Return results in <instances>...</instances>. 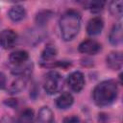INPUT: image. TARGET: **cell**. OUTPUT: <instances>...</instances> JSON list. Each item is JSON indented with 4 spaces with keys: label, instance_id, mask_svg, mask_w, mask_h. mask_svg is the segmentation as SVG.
Masks as SVG:
<instances>
[{
    "label": "cell",
    "instance_id": "cell-1",
    "mask_svg": "<svg viewBox=\"0 0 123 123\" xmlns=\"http://www.w3.org/2000/svg\"><path fill=\"white\" fill-rule=\"evenodd\" d=\"M61 36L63 40L70 41L79 34L81 29V15L75 10H68L62 13L59 21Z\"/></svg>",
    "mask_w": 123,
    "mask_h": 123
},
{
    "label": "cell",
    "instance_id": "cell-2",
    "mask_svg": "<svg viewBox=\"0 0 123 123\" xmlns=\"http://www.w3.org/2000/svg\"><path fill=\"white\" fill-rule=\"evenodd\" d=\"M118 95V86L115 81L106 80L99 83L93 89L92 96L96 105L104 107L114 102Z\"/></svg>",
    "mask_w": 123,
    "mask_h": 123
},
{
    "label": "cell",
    "instance_id": "cell-3",
    "mask_svg": "<svg viewBox=\"0 0 123 123\" xmlns=\"http://www.w3.org/2000/svg\"><path fill=\"white\" fill-rule=\"evenodd\" d=\"M63 86V77L57 71H50L45 75L43 81L44 90L52 95L58 93Z\"/></svg>",
    "mask_w": 123,
    "mask_h": 123
},
{
    "label": "cell",
    "instance_id": "cell-4",
    "mask_svg": "<svg viewBox=\"0 0 123 123\" xmlns=\"http://www.w3.org/2000/svg\"><path fill=\"white\" fill-rule=\"evenodd\" d=\"M67 85L74 92H80L85 86V77L80 71H74L67 78Z\"/></svg>",
    "mask_w": 123,
    "mask_h": 123
},
{
    "label": "cell",
    "instance_id": "cell-5",
    "mask_svg": "<svg viewBox=\"0 0 123 123\" xmlns=\"http://www.w3.org/2000/svg\"><path fill=\"white\" fill-rule=\"evenodd\" d=\"M17 39V35L11 29L3 30L0 33V46L4 49L12 48Z\"/></svg>",
    "mask_w": 123,
    "mask_h": 123
},
{
    "label": "cell",
    "instance_id": "cell-6",
    "mask_svg": "<svg viewBox=\"0 0 123 123\" xmlns=\"http://www.w3.org/2000/svg\"><path fill=\"white\" fill-rule=\"evenodd\" d=\"M79 51L83 54H89V55H95L99 53L102 49L101 44L93 39H86L80 43L79 45Z\"/></svg>",
    "mask_w": 123,
    "mask_h": 123
},
{
    "label": "cell",
    "instance_id": "cell-7",
    "mask_svg": "<svg viewBox=\"0 0 123 123\" xmlns=\"http://www.w3.org/2000/svg\"><path fill=\"white\" fill-rule=\"evenodd\" d=\"M104 27L103 19L99 16H95L91 18L86 25V32L89 36H97L102 32Z\"/></svg>",
    "mask_w": 123,
    "mask_h": 123
},
{
    "label": "cell",
    "instance_id": "cell-8",
    "mask_svg": "<svg viewBox=\"0 0 123 123\" xmlns=\"http://www.w3.org/2000/svg\"><path fill=\"white\" fill-rule=\"evenodd\" d=\"M107 65L112 70H119L122 67L123 58L120 52H111L106 58Z\"/></svg>",
    "mask_w": 123,
    "mask_h": 123
},
{
    "label": "cell",
    "instance_id": "cell-9",
    "mask_svg": "<svg viewBox=\"0 0 123 123\" xmlns=\"http://www.w3.org/2000/svg\"><path fill=\"white\" fill-rule=\"evenodd\" d=\"M109 40L111 44L114 46H118L122 43V25L121 23H116L112 26L110 35H109Z\"/></svg>",
    "mask_w": 123,
    "mask_h": 123
},
{
    "label": "cell",
    "instance_id": "cell-10",
    "mask_svg": "<svg viewBox=\"0 0 123 123\" xmlns=\"http://www.w3.org/2000/svg\"><path fill=\"white\" fill-rule=\"evenodd\" d=\"M28 59H29L28 53L26 51H23V50H18V51L12 52L9 57L10 62L15 66H20L25 62H27Z\"/></svg>",
    "mask_w": 123,
    "mask_h": 123
},
{
    "label": "cell",
    "instance_id": "cell-11",
    "mask_svg": "<svg viewBox=\"0 0 123 123\" xmlns=\"http://www.w3.org/2000/svg\"><path fill=\"white\" fill-rule=\"evenodd\" d=\"M36 123H55L52 111L48 107H42L38 111Z\"/></svg>",
    "mask_w": 123,
    "mask_h": 123
},
{
    "label": "cell",
    "instance_id": "cell-12",
    "mask_svg": "<svg viewBox=\"0 0 123 123\" xmlns=\"http://www.w3.org/2000/svg\"><path fill=\"white\" fill-rule=\"evenodd\" d=\"M73 96L71 93L69 92H63L62 93L56 100V105L59 109L62 110H65L68 109L69 107H71V105L73 104Z\"/></svg>",
    "mask_w": 123,
    "mask_h": 123
},
{
    "label": "cell",
    "instance_id": "cell-13",
    "mask_svg": "<svg viewBox=\"0 0 123 123\" xmlns=\"http://www.w3.org/2000/svg\"><path fill=\"white\" fill-rule=\"evenodd\" d=\"M25 15H26L25 9L19 5L12 6L9 11V17L14 22H18V21L23 20L25 18Z\"/></svg>",
    "mask_w": 123,
    "mask_h": 123
},
{
    "label": "cell",
    "instance_id": "cell-14",
    "mask_svg": "<svg viewBox=\"0 0 123 123\" xmlns=\"http://www.w3.org/2000/svg\"><path fill=\"white\" fill-rule=\"evenodd\" d=\"M27 76L28 75H23V73L21 74V76L19 78H17L13 83L12 85L10 87V91L12 93H18L20 92L26 86V83H27Z\"/></svg>",
    "mask_w": 123,
    "mask_h": 123
},
{
    "label": "cell",
    "instance_id": "cell-15",
    "mask_svg": "<svg viewBox=\"0 0 123 123\" xmlns=\"http://www.w3.org/2000/svg\"><path fill=\"white\" fill-rule=\"evenodd\" d=\"M57 56V49L54 45H47L41 53V61L43 62H49Z\"/></svg>",
    "mask_w": 123,
    "mask_h": 123
},
{
    "label": "cell",
    "instance_id": "cell-16",
    "mask_svg": "<svg viewBox=\"0 0 123 123\" xmlns=\"http://www.w3.org/2000/svg\"><path fill=\"white\" fill-rule=\"evenodd\" d=\"M110 12L113 16L120 18L122 16V12H123V2L120 1V0L111 2Z\"/></svg>",
    "mask_w": 123,
    "mask_h": 123
},
{
    "label": "cell",
    "instance_id": "cell-17",
    "mask_svg": "<svg viewBox=\"0 0 123 123\" xmlns=\"http://www.w3.org/2000/svg\"><path fill=\"white\" fill-rule=\"evenodd\" d=\"M34 120V111L31 109H26L18 116L16 123H32Z\"/></svg>",
    "mask_w": 123,
    "mask_h": 123
},
{
    "label": "cell",
    "instance_id": "cell-18",
    "mask_svg": "<svg viewBox=\"0 0 123 123\" xmlns=\"http://www.w3.org/2000/svg\"><path fill=\"white\" fill-rule=\"evenodd\" d=\"M52 14H53V12L51 11H48V10L47 11H41L37 14L36 21H37V23L38 25L42 26V25H44L45 23H47L49 21V19L51 18Z\"/></svg>",
    "mask_w": 123,
    "mask_h": 123
},
{
    "label": "cell",
    "instance_id": "cell-19",
    "mask_svg": "<svg viewBox=\"0 0 123 123\" xmlns=\"http://www.w3.org/2000/svg\"><path fill=\"white\" fill-rule=\"evenodd\" d=\"M105 6L104 1H89L86 3V9H88L91 12H99L103 10Z\"/></svg>",
    "mask_w": 123,
    "mask_h": 123
},
{
    "label": "cell",
    "instance_id": "cell-20",
    "mask_svg": "<svg viewBox=\"0 0 123 123\" xmlns=\"http://www.w3.org/2000/svg\"><path fill=\"white\" fill-rule=\"evenodd\" d=\"M63 123H80V120L77 116H70V117L64 118Z\"/></svg>",
    "mask_w": 123,
    "mask_h": 123
},
{
    "label": "cell",
    "instance_id": "cell-21",
    "mask_svg": "<svg viewBox=\"0 0 123 123\" xmlns=\"http://www.w3.org/2000/svg\"><path fill=\"white\" fill-rule=\"evenodd\" d=\"M5 86H6V76L2 72H0V89L4 88Z\"/></svg>",
    "mask_w": 123,
    "mask_h": 123
},
{
    "label": "cell",
    "instance_id": "cell-22",
    "mask_svg": "<svg viewBox=\"0 0 123 123\" xmlns=\"http://www.w3.org/2000/svg\"><path fill=\"white\" fill-rule=\"evenodd\" d=\"M80 123H81V122H80Z\"/></svg>",
    "mask_w": 123,
    "mask_h": 123
}]
</instances>
